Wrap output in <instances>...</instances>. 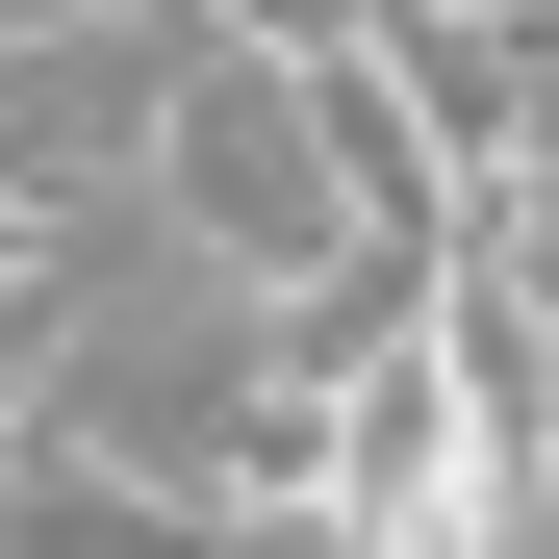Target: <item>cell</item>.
Instances as JSON below:
<instances>
[{
	"instance_id": "cell-2",
	"label": "cell",
	"mask_w": 559,
	"mask_h": 559,
	"mask_svg": "<svg viewBox=\"0 0 559 559\" xmlns=\"http://www.w3.org/2000/svg\"><path fill=\"white\" fill-rule=\"evenodd\" d=\"M280 534H356V559H484L509 534V432H484V382H457L432 280L306 382V509H280Z\"/></svg>"
},
{
	"instance_id": "cell-1",
	"label": "cell",
	"mask_w": 559,
	"mask_h": 559,
	"mask_svg": "<svg viewBox=\"0 0 559 559\" xmlns=\"http://www.w3.org/2000/svg\"><path fill=\"white\" fill-rule=\"evenodd\" d=\"M153 229L178 254H204L229 280V306H254V280H306L356 204H331V128H306V51H280V0H178V51H153Z\"/></svg>"
}]
</instances>
